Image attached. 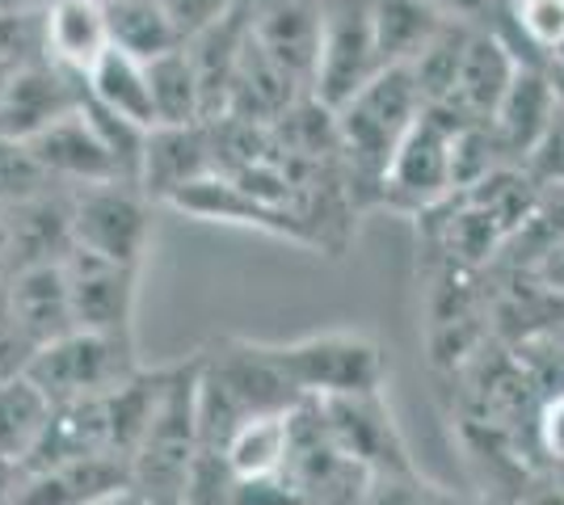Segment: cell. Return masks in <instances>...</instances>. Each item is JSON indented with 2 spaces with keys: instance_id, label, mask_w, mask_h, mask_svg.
<instances>
[{
  "instance_id": "f546056e",
  "label": "cell",
  "mask_w": 564,
  "mask_h": 505,
  "mask_svg": "<svg viewBox=\"0 0 564 505\" xmlns=\"http://www.w3.org/2000/svg\"><path fill=\"white\" fill-rule=\"evenodd\" d=\"M527 177L540 186V190H564V106L561 114L552 119V127L543 131V140L531 147V156L522 161Z\"/></svg>"
},
{
  "instance_id": "8fae6325",
  "label": "cell",
  "mask_w": 564,
  "mask_h": 505,
  "mask_svg": "<svg viewBox=\"0 0 564 505\" xmlns=\"http://www.w3.org/2000/svg\"><path fill=\"white\" fill-rule=\"evenodd\" d=\"M4 228H9V274L34 270V265H64L76 249L72 228V190H47L4 202Z\"/></svg>"
},
{
  "instance_id": "9a60e30c",
  "label": "cell",
  "mask_w": 564,
  "mask_h": 505,
  "mask_svg": "<svg viewBox=\"0 0 564 505\" xmlns=\"http://www.w3.org/2000/svg\"><path fill=\"white\" fill-rule=\"evenodd\" d=\"M135 472L118 455L72 459L51 468H30L9 505H110L131 493Z\"/></svg>"
},
{
  "instance_id": "2e32d148",
  "label": "cell",
  "mask_w": 564,
  "mask_h": 505,
  "mask_svg": "<svg viewBox=\"0 0 564 505\" xmlns=\"http://www.w3.org/2000/svg\"><path fill=\"white\" fill-rule=\"evenodd\" d=\"M518 68H522V51L514 47V39L501 34V25H476L447 110H455L464 122H489L501 97L510 94Z\"/></svg>"
},
{
  "instance_id": "d6a6232c",
  "label": "cell",
  "mask_w": 564,
  "mask_h": 505,
  "mask_svg": "<svg viewBox=\"0 0 564 505\" xmlns=\"http://www.w3.org/2000/svg\"><path fill=\"white\" fill-rule=\"evenodd\" d=\"M30 359H34V350H30V341L22 337L13 308H9V278H0V380L22 375Z\"/></svg>"
},
{
  "instance_id": "8d00e7d4",
  "label": "cell",
  "mask_w": 564,
  "mask_h": 505,
  "mask_svg": "<svg viewBox=\"0 0 564 505\" xmlns=\"http://www.w3.org/2000/svg\"><path fill=\"white\" fill-rule=\"evenodd\" d=\"M143 505H148V502H143ZM161 505H182V502H161Z\"/></svg>"
},
{
  "instance_id": "d590c367",
  "label": "cell",
  "mask_w": 564,
  "mask_h": 505,
  "mask_svg": "<svg viewBox=\"0 0 564 505\" xmlns=\"http://www.w3.org/2000/svg\"><path fill=\"white\" fill-rule=\"evenodd\" d=\"M0 278H9V228H4V207H0Z\"/></svg>"
},
{
  "instance_id": "7a4b0ae2",
  "label": "cell",
  "mask_w": 564,
  "mask_h": 505,
  "mask_svg": "<svg viewBox=\"0 0 564 505\" xmlns=\"http://www.w3.org/2000/svg\"><path fill=\"white\" fill-rule=\"evenodd\" d=\"M198 430L203 447L212 451H224V442L245 421L304 405L300 392L286 384L279 362L270 359L265 341L228 337L215 350H198Z\"/></svg>"
},
{
  "instance_id": "836d02e7",
  "label": "cell",
  "mask_w": 564,
  "mask_h": 505,
  "mask_svg": "<svg viewBox=\"0 0 564 505\" xmlns=\"http://www.w3.org/2000/svg\"><path fill=\"white\" fill-rule=\"evenodd\" d=\"M443 18L468 25H497V13L506 9V0H430Z\"/></svg>"
},
{
  "instance_id": "44dd1931",
  "label": "cell",
  "mask_w": 564,
  "mask_h": 505,
  "mask_svg": "<svg viewBox=\"0 0 564 505\" xmlns=\"http://www.w3.org/2000/svg\"><path fill=\"white\" fill-rule=\"evenodd\" d=\"M51 417H55V400L25 371L13 380H0V455L25 468L39 451Z\"/></svg>"
},
{
  "instance_id": "ffe728a7",
  "label": "cell",
  "mask_w": 564,
  "mask_h": 505,
  "mask_svg": "<svg viewBox=\"0 0 564 505\" xmlns=\"http://www.w3.org/2000/svg\"><path fill=\"white\" fill-rule=\"evenodd\" d=\"M85 89L97 106H106L118 119L135 122L143 131H156V101H152V76H148V59H135L127 51L110 47L97 68L85 76Z\"/></svg>"
},
{
  "instance_id": "1f68e13d",
  "label": "cell",
  "mask_w": 564,
  "mask_h": 505,
  "mask_svg": "<svg viewBox=\"0 0 564 505\" xmlns=\"http://www.w3.org/2000/svg\"><path fill=\"white\" fill-rule=\"evenodd\" d=\"M161 4L177 25L182 43H194L203 30H212L219 18H228L240 0H161Z\"/></svg>"
},
{
  "instance_id": "8992f818",
  "label": "cell",
  "mask_w": 564,
  "mask_h": 505,
  "mask_svg": "<svg viewBox=\"0 0 564 505\" xmlns=\"http://www.w3.org/2000/svg\"><path fill=\"white\" fill-rule=\"evenodd\" d=\"M140 371L143 362L135 354V337L89 333V329H72L68 337L43 345L25 362V375L43 387L55 405L106 396Z\"/></svg>"
},
{
  "instance_id": "5bb4252c",
  "label": "cell",
  "mask_w": 564,
  "mask_h": 505,
  "mask_svg": "<svg viewBox=\"0 0 564 505\" xmlns=\"http://www.w3.org/2000/svg\"><path fill=\"white\" fill-rule=\"evenodd\" d=\"M219 173V147H215L212 122H189V127H156L143 147L140 190L152 202H173L177 194Z\"/></svg>"
},
{
  "instance_id": "5b68a950",
  "label": "cell",
  "mask_w": 564,
  "mask_h": 505,
  "mask_svg": "<svg viewBox=\"0 0 564 505\" xmlns=\"http://www.w3.org/2000/svg\"><path fill=\"white\" fill-rule=\"evenodd\" d=\"M464 119L447 106H425L422 119L413 122V131L397 147L392 165L383 173L379 202L397 216L422 219L438 202H447L455 194V144H459Z\"/></svg>"
},
{
  "instance_id": "4fadbf2b",
  "label": "cell",
  "mask_w": 564,
  "mask_h": 505,
  "mask_svg": "<svg viewBox=\"0 0 564 505\" xmlns=\"http://www.w3.org/2000/svg\"><path fill=\"white\" fill-rule=\"evenodd\" d=\"M25 152L39 161V168L47 173L55 186H68V190L101 186V182H122L118 161L110 156L106 140L97 135V127L85 114V106L64 114L59 122H51L47 131H39L25 144Z\"/></svg>"
},
{
  "instance_id": "e575fe53",
  "label": "cell",
  "mask_w": 564,
  "mask_h": 505,
  "mask_svg": "<svg viewBox=\"0 0 564 505\" xmlns=\"http://www.w3.org/2000/svg\"><path fill=\"white\" fill-rule=\"evenodd\" d=\"M51 0H0V18L4 13H34V9H47Z\"/></svg>"
},
{
  "instance_id": "cb8c5ba5",
  "label": "cell",
  "mask_w": 564,
  "mask_h": 505,
  "mask_svg": "<svg viewBox=\"0 0 564 505\" xmlns=\"http://www.w3.org/2000/svg\"><path fill=\"white\" fill-rule=\"evenodd\" d=\"M148 76H152V101H156V127L207 122L203 80H198V68L186 47H173L148 59Z\"/></svg>"
},
{
  "instance_id": "d6986e66",
  "label": "cell",
  "mask_w": 564,
  "mask_h": 505,
  "mask_svg": "<svg viewBox=\"0 0 564 505\" xmlns=\"http://www.w3.org/2000/svg\"><path fill=\"white\" fill-rule=\"evenodd\" d=\"M43 43L55 64H64L76 76H89L97 59L115 47L106 0H51L43 9Z\"/></svg>"
},
{
  "instance_id": "7c38bea8",
  "label": "cell",
  "mask_w": 564,
  "mask_h": 505,
  "mask_svg": "<svg viewBox=\"0 0 564 505\" xmlns=\"http://www.w3.org/2000/svg\"><path fill=\"white\" fill-rule=\"evenodd\" d=\"M169 207L186 211L194 219H207V223H240V228H258V232L279 237V241L312 244L304 219L295 216V211H286L279 202L253 194L249 186H240L236 177H228V173H212V177L186 186Z\"/></svg>"
},
{
  "instance_id": "9c48e42d",
  "label": "cell",
  "mask_w": 564,
  "mask_h": 505,
  "mask_svg": "<svg viewBox=\"0 0 564 505\" xmlns=\"http://www.w3.org/2000/svg\"><path fill=\"white\" fill-rule=\"evenodd\" d=\"M316 409H321V421H325L333 447L350 463H358L367 476H392V472H413L417 468L383 392L316 400Z\"/></svg>"
},
{
  "instance_id": "484cf974",
  "label": "cell",
  "mask_w": 564,
  "mask_h": 505,
  "mask_svg": "<svg viewBox=\"0 0 564 505\" xmlns=\"http://www.w3.org/2000/svg\"><path fill=\"white\" fill-rule=\"evenodd\" d=\"M471 30H476V25H468V22H447L438 30V39L409 64V73L417 80L425 106H447L451 101V89H455L459 68H464V55H468Z\"/></svg>"
},
{
  "instance_id": "6da1fadb",
  "label": "cell",
  "mask_w": 564,
  "mask_h": 505,
  "mask_svg": "<svg viewBox=\"0 0 564 505\" xmlns=\"http://www.w3.org/2000/svg\"><path fill=\"white\" fill-rule=\"evenodd\" d=\"M535 202H540V186L527 177V168H501L476 186L455 190L447 202L422 216L425 244L438 265L480 274L506 257V249L527 228Z\"/></svg>"
},
{
  "instance_id": "4316f807",
  "label": "cell",
  "mask_w": 564,
  "mask_h": 505,
  "mask_svg": "<svg viewBox=\"0 0 564 505\" xmlns=\"http://www.w3.org/2000/svg\"><path fill=\"white\" fill-rule=\"evenodd\" d=\"M362 505H485V497L455 493L447 484L425 481L422 472H392V476H371Z\"/></svg>"
},
{
  "instance_id": "52a82bcc",
  "label": "cell",
  "mask_w": 564,
  "mask_h": 505,
  "mask_svg": "<svg viewBox=\"0 0 564 505\" xmlns=\"http://www.w3.org/2000/svg\"><path fill=\"white\" fill-rule=\"evenodd\" d=\"M152 198L135 182H101L72 190L76 249L101 253L110 262L143 265L152 249Z\"/></svg>"
},
{
  "instance_id": "3957f363",
  "label": "cell",
  "mask_w": 564,
  "mask_h": 505,
  "mask_svg": "<svg viewBox=\"0 0 564 505\" xmlns=\"http://www.w3.org/2000/svg\"><path fill=\"white\" fill-rule=\"evenodd\" d=\"M422 89L409 68H383L371 85H362L350 101L333 110L358 211H371L379 202L383 173L392 165L397 147L404 144V135L413 131V122L422 119Z\"/></svg>"
},
{
  "instance_id": "277c9868",
  "label": "cell",
  "mask_w": 564,
  "mask_h": 505,
  "mask_svg": "<svg viewBox=\"0 0 564 505\" xmlns=\"http://www.w3.org/2000/svg\"><path fill=\"white\" fill-rule=\"evenodd\" d=\"M265 345L286 375V384L300 392V400L371 396L388 387V354L362 329H325V333L265 341Z\"/></svg>"
},
{
  "instance_id": "30bf717a",
  "label": "cell",
  "mask_w": 564,
  "mask_h": 505,
  "mask_svg": "<svg viewBox=\"0 0 564 505\" xmlns=\"http://www.w3.org/2000/svg\"><path fill=\"white\" fill-rule=\"evenodd\" d=\"M72 290V312L76 329L110 337H135V304H140V274L143 265L110 262L89 249H72L64 262Z\"/></svg>"
},
{
  "instance_id": "d4e9b609",
  "label": "cell",
  "mask_w": 564,
  "mask_h": 505,
  "mask_svg": "<svg viewBox=\"0 0 564 505\" xmlns=\"http://www.w3.org/2000/svg\"><path fill=\"white\" fill-rule=\"evenodd\" d=\"M106 22L110 43L135 59H156L173 47H186L161 0H106Z\"/></svg>"
},
{
  "instance_id": "f1b7e54d",
  "label": "cell",
  "mask_w": 564,
  "mask_h": 505,
  "mask_svg": "<svg viewBox=\"0 0 564 505\" xmlns=\"http://www.w3.org/2000/svg\"><path fill=\"white\" fill-rule=\"evenodd\" d=\"M55 186L47 173L39 168V161L25 152V144H9L0 140V207L4 202H18V198H30V194Z\"/></svg>"
},
{
  "instance_id": "e0dca14e",
  "label": "cell",
  "mask_w": 564,
  "mask_h": 505,
  "mask_svg": "<svg viewBox=\"0 0 564 505\" xmlns=\"http://www.w3.org/2000/svg\"><path fill=\"white\" fill-rule=\"evenodd\" d=\"M564 97L556 89V80L543 73L540 64H531L522 55V68H518L510 94L501 97L497 114L489 119L494 135L501 140V147L510 152V161L522 168V161L531 156V147L543 140V131L552 127V119L561 114Z\"/></svg>"
},
{
  "instance_id": "4dcf8cb0",
  "label": "cell",
  "mask_w": 564,
  "mask_h": 505,
  "mask_svg": "<svg viewBox=\"0 0 564 505\" xmlns=\"http://www.w3.org/2000/svg\"><path fill=\"white\" fill-rule=\"evenodd\" d=\"M39 51H47V43H43V9L0 18V64H13V59L39 55Z\"/></svg>"
},
{
  "instance_id": "ac0fdd59",
  "label": "cell",
  "mask_w": 564,
  "mask_h": 505,
  "mask_svg": "<svg viewBox=\"0 0 564 505\" xmlns=\"http://www.w3.org/2000/svg\"><path fill=\"white\" fill-rule=\"evenodd\" d=\"M9 308L34 354L76 329L64 265H34V270L9 274Z\"/></svg>"
},
{
  "instance_id": "ba28073f",
  "label": "cell",
  "mask_w": 564,
  "mask_h": 505,
  "mask_svg": "<svg viewBox=\"0 0 564 505\" xmlns=\"http://www.w3.org/2000/svg\"><path fill=\"white\" fill-rule=\"evenodd\" d=\"M379 73H383V55H379L371 0H325L312 97L337 110L362 85H371Z\"/></svg>"
},
{
  "instance_id": "7402d4cb",
  "label": "cell",
  "mask_w": 564,
  "mask_h": 505,
  "mask_svg": "<svg viewBox=\"0 0 564 505\" xmlns=\"http://www.w3.org/2000/svg\"><path fill=\"white\" fill-rule=\"evenodd\" d=\"M383 68H409L451 22L430 0H371Z\"/></svg>"
},
{
  "instance_id": "83f0119b",
  "label": "cell",
  "mask_w": 564,
  "mask_h": 505,
  "mask_svg": "<svg viewBox=\"0 0 564 505\" xmlns=\"http://www.w3.org/2000/svg\"><path fill=\"white\" fill-rule=\"evenodd\" d=\"M506 18L522 39L527 59H543L564 43V0H506Z\"/></svg>"
},
{
  "instance_id": "603a6c76",
  "label": "cell",
  "mask_w": 564,
  "mask_h": 505,
  "mask_svg": "<svg viewBox=\"0 0 564 505\" xmlns=\"http://www.w3.org/2000/svg\"><path fill=\"white\" fill-rule=\"evenodd\" d=\"M291 413L253 417V421H245V426L224 442V459H228L236 481L286 476V468H291Z\"/></svg>"
}]
</instances>
